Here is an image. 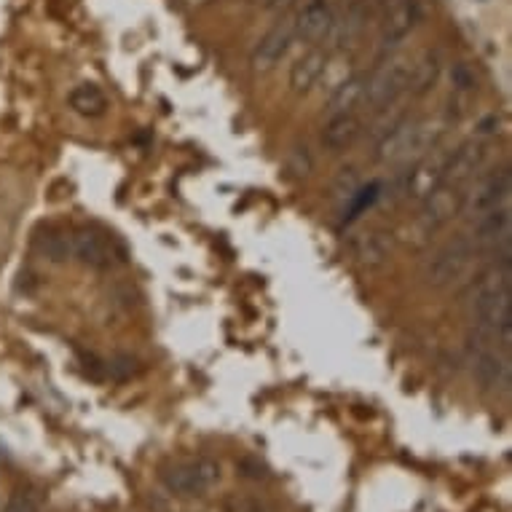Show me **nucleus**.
Instances as JSON below:
<instances>
[{
  "label": "nucleus",
  "instance_id": "1",
  "mask_svg": "<svg viewBox=\"0 0 512 512\" xmlns=\"http://www.w3.org/2000/svg\"><path fill=\"white\" fill-rule=\"evenodd\" d=\"M475 328L480 336L496 338L502 349H510L512 338V258L504 252L502 261L480 279L472 301Z\"/></svg>",
  "mask_w": 512,
  "mask_h": 512
},
{
  "label": "nucleus",
  "instance_id": "2",
  "mask_svg": "<svg viewBox=\"0 0 512 512\" xmlns=\"http://www.w3.org/2000/svg\"><path fill=\"white\" fill-rule=\"evenodd\" d=\"M443 124L432 121V118H421V121H397L392 132L384 135L378 143L376 159L381 164H408V161H419L427 156L432 148H437L440 137H443Z\"/></svg>",
  "mask_w": 512,
  "mask_h": 512
},
{
  "label": "nucleus",
  "instance_id": "3",
  "mask_svg": "<svg viewBox=\"0 0 512 512\" xmlns=\"http://www.w3.org/2000/svg\"><path fill=\"white\" fill-rule=\"evenodd\" d=\"M413 59L408 57H389L381 68L368 78L362 105L370 113H384L411 89Z\"/></svg>",
  "mask_w": 512,
  "mask_h": 512
},
{
  "label": "nucleus",
  "instance_id": "4",
  "mask_svg": "<svg viewBox=\"0 0 512 512\" xmlns=\"http://www.w3.org/2000/svg\"><path fill=\"white\" fill-rule=\"evenodd\" d=\"M70 247L73 258L92 266V269H113L124 261V252L108 234H102L97 228H78L70 234Z\"/></svg>",
  "mask_w": 512,
  "mask_h": 512
},
{
  "label": "nucleus",
  "instance_id": "5",
  "mask_svg": "<svg viewBox=\"0 0 512 512\" xmlns=\"http://www.w3.org/2000/svg\"><path fill=\"white\" fill-rule=\"evenodd\" d=\"M475 255V244L467 236H454L435 252V258L427 266V279L435 287H445L462 277Z\"/></svg>",
  "mask_w": 512,
  "mask_h": 512
},
{
  "label": "nucleus",
  "instance_id": "6",
  "mask_svg": "<svg viewBox=\"0 0 512 512\" xmlns=\"http://www.w3.org/2000/svg\"><path fill=\"white\" fill-rule=\"evenodd\" d=\"M220 467L210 459H196V462H177L161 472V480L169 491L183 496L204 494L212 483H218Z\"/></svg>",
  "mask_w": 512,
  "mask_h": 512
},
{
  "label": "nucleus",
  "instance_id": "7",
  "mask_svg": "<svg viewBox=\"0 0 512 512\" xmlns=\"http://www.w3.org/2000/svg\"><path fill=\"white\" fill-rule=\"evenodd\" d=\"M512 191V175L510 169L502 167L499 172H491L488 177H483L475 191L470 196H464V210L472 220H478L480 215H486L491 210H499L504 204L510 202Z\"/></svg>",
  "mask_w": 512,
  "mask_h": 512
},
{
  "label": "nucleus",
  "instance_id": "8",
  "mask_svg": "<svg viewBox=\"0 0 512 512\" xmlns=\"http://www.w3.org/2000/svg\"><path fill=\"white\" fill-rule=\"evenodd\" d=\"M421 215L419 223L427 231H437V228L448 226L456 215H462L464 210V194L462 188H456L451 183H440L432 191L421 199Z\"/></svg>",
  "mask_w": 512,
  "mask_h": 512
},
{
  "label": "nucleus",
  "instance_id": "9",
  "mask_svg": "<svg viewBox=\"0 0 512 512\" xmlns=\"http://www.w3.org/2000/svg\"><path fill=\"white\" fill-rule=\"evenodd\" d=\"M421 22V3L419 0H395L392 9L384 17L381 25V51L397 49L408 35L419 27Z\"/></svg>",
  "mask_w": 512,
  "mask_h": 512
},
{
  "label": "nucleus",
  "instance_id": "10",
  "mask_svg": "<svg viewBox=\"0 0 512 512\" xmlns=\"http://www.w3.org/2000/svg\"><path fill=\"white\" fill-rule=\"evenodd\" d=\"M295 41V30H293V22H279L269 30V33L263 35L258 46L252 49V70L255 73H269L274 70L285 59V54L290 51Z\"/></svg>",
  "mask_w": 512,
  "mask_h": 512
},
{
  "label": "nucleus",
  "instance_id": "11",
  "mask_svg": "<svg viewBox=\"0 0 512 512\" xmlns=\"http://www.w3.org/2000/svg\"><path fill=\"white\" fill-rule=\"evenodd\" d=\"M448 159H451V151H440V148H432L427 156H421L416 161V167L411 169V175H408L405 194L413 196V199H424L427 194H432L437 185L445 180Z\"/></svg>",
  "mask_w": 512,
  "mask_h": 512
},
{
  "label": "nucleus",
  "instance_id": "12",
  "mask_svg": "<svg viewBox=\"0 0 512 512\" xmlns=\"http://www.w3.org/2000/svg\"><path fill=\"white\" fill-rule=\"evenodd\" d=\"M488 159V145L483 140H470V143L459 145L456 151H451L448 167H445V180L456 188H464L472 177L478 175L483 164Z\"/></svg>",
  "mask_w": 512,
  "mask_h": 512
},
{
  "label": "nucleus",
  "instance_id": "13",
  "mask_svg": "<svg viewBox=\"0 0 512 512\" xmlns=\"http://www.w3.org/2000/svg\"><path fill=\"white\" fill-rule=\"evenodd\" d=\"M333 19H336V14H333L330 0H306L293 22L295 38H301L306 43L325 41L330 27H333Z\"/></svg>",
  "mask_w": 512,
  "mask_h": 512
},
{
  "label": "nucleus",
  "instance_id": "14",
  "mask_svg": "<svg viewBox=\"0 0 512 512\" xmlns=\"http://www.w3.org/2000/svg\"><path fill=\"white\" fill-rule=\"evenodd\" d=\"M354 261L365 266V269H378L389 261L392 255V236L381 228H370V231H362L352 244Z\"/></svg>",
  "mask_w": 512,
  "mask_h": 512
},
{
  "label": "nucleus",
  "instance_id": "15",
  "mask_svg": "<svg viewBox=\"0 0 512 512\" xmlns=\"http://www.w3.org/2000/svg\"><path fill=\"white\" fill-rule=\"evenodd\" d=\"M328 51L325 49H309L290 70V86H293L295 94H309L314 86L325 78V70H328Z\"/></svg>",
  "mask_w": 512,
  "mask_h": 512
},
{
  "label": "nucleus",
  "instance_id": "16",
  "mask_svg": "<svg viewBox=\"0 0 512 512\" xmlns=\"http://www.w3.org/2000/svg\"><path fill=\"white\" fill-rule=\"evenodd\" d=\"M362 135V121L354 113L346 116H333L322 129V145L333 153H341L346 148H352Z\"/></svg>",
  "mask_w": 512,
  "mask_h": 512
},
{
  "label": "nucleus",
  "instance_id": "17",
  "mask_svg": "<svg viewBox=\"0 0 512 512\" xmlns=\"http://www.w3.org/2000/svg\"><path fill=\"white\" fill-rule=\"evenodd\" d=\"M365 86H368V76L362 73H354V76H346L341 84H336L333 94L328 100V116H346V113H354V108H360L362 97H365Z\"/></svg>",
  "mask_w": 512,
  "mask_h": 512
},
{
  "label": "nucleus",
  "instance_id": "18",
  "mask_svg": "<svg viewBox=\"0 0 512 512\" xmlns=\"http://www.w3.org/2000/svg\"><path fill=\"white\" fill-rule=\"evenodd\" d=\"M475 242L478 244H510V207L504 204L475 220Z\"/></svg>",
  "mask_w": 512,
  "mask_h": 512
},
{
  "label": "nucleus",
  "instance_id": "19",
  "mask_svg": "<svg viewBox=\"0 0 512 512\" xmlns=\"http://www.w3.org/2000/svg\"><path fill=\"white\" fill-rule=\"evenodd\" d=\"M475 378L483 389L510 387V362L494 352H480L475 357Z\"/></svg>",
  "mask_w": 512,
  "mask_h": 512
},
{
  "label": "nucleus",
  "instance_id": "20",
  "mask_svg": "<svg viewBox=\"0 0 512 512\" xmlns=\"http://www.w3.org/2000/svg\"><path fill=\"white\" fill-rule=\"evenodd\" d=\"M440 65H443V59L437 51H427L419 62H413V76H411V89L416 97H424L429 89H435L437 78H440Z\"/></svg>",
  "mask_w": 512,
  "mask_h": 512
},
{
  "label": "nucleus",
  "instance_id": "21",
  "mask_svg": "<svg viewBox=\"0 0 512 512\" xmlns=\"http://www.w3.org/2000/svg\"><path fill=\"white\" fill-rule=\"evenodd\" d=\"M35 250L41 252L43 258L51 263H62L73 258V247H70V234L57 231V228H46L41 236H35Z\"/></svg>",
  "mask_w": 512,
  "mask_h": 512
},
{
  "label": "nucleus",
  "instance_id": "22",
  "mask_svg": "<svg viewBox=\"0 0 512 512\" xmlns=\"http://www.w3.org/2000/svg\"><path fill=\"white\" fill-rule=\"evenodd\" d=\"M70 105L78 110L81 116H102L108 108V97L97 84H81L70 92Z\"/></svg>",
  "mask_w": 512,
  "mask_h": 512
},
{
  "label": "nucleus",
  "instance_id": "23",
  "mask_svg": "<svg viewBox=\"0 0 512 512\" xmlns=\"http://www.w3.org/2000/svg\"><path fill=\"white\" fill-rule=\"evenodd\" d=\"M6 512H41V496L33 488H17L6 504Z\"/></svg>",
  "mask_w": 512,
  "mask_h": 512
},
{
  "label": "nucleus",
  "instance_id": "24",
  "mask_svg": "<svg viewBox=\"0 0 512 512\" xmlns=\"http://www.w3.org/2000/svg\"><path fill=\"white\" fill-rule=\"evenodd\" d=\"M287 172L293 177H306L314 167V159H311V153L306 145H295L293 151L287 153V161H285Z\"/></svg>",
  "mask_w": 512,
  "mask_h": 512
},
{
  "label": "nucleus",
  "instance_id": "25",
  "mask_svg": "<svg viewBox=\"0 0 512 512\" xmlns=\"http://www.w3.org/2000/svg\"><path fill=\"white\" fill-rule=\"evenodd\" d=\"M357 188H360V175H357V169H341V175H338L336 183H333V199H336V202H346Z\"/></svg>",
  "mask_w": 512,
  "mask_h": 512
},
{
  "label": "nucleus",
  "instance_id": "26",
  "mask_svg": "<svg viewBox=\"0 0 512 512\" xmlns=\"http://www.w3.org/2000/svg\"><path fill=\"white\" fill-rule=\"evenodd\" d=\"M454 81H456V86H459V89H470V86L475 84V78H472V73H470V68H467V65H456Z\"/></svg>",
  "mask_w": 512,
  "mask_h": 512
},
{
  "label": "nucleus",
  "instance_id": "27",
  "mask_svg": "<svg viewBox=\"0 0 512 512\" xmlns=\"http://www.w3.org/2000/svg\"><path fill=\"white\" fill-rule=\"evenodd\" d=\"M175 3L185 11H196V9H204V6H210L212 0H175Z\"/></svg>",
  "mask_w": 512,
  "mask_h": 512
},
{
  "label": "nucleus",
  "instance_id": "28",
  "mask_svg": "<svg viewBox=\"0 0 512 512\" xmlns=\"http://www.w3.org/2000/svg\"><path fill=\"white\" fill-rule=\"evenodd\" d=\"M295 0H266V6H269V9H274V11H282V9H287V6H293Z\"/></svg>",
  "mask_w": 512,
  "mask_h": 512
}]
</instances>
